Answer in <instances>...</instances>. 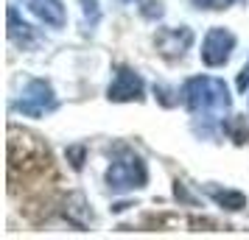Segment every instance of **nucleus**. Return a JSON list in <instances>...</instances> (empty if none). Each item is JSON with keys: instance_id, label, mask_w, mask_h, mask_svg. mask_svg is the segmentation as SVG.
<instances>
[{"instance_id": "obj_1", "label": "nucleus", "mask_w": 249, "mask_h": 240, "mask_svg": "<svg viewBox=\"0 0 249 240\" xmlns=\"http://www.w3.org/2000/svg\"><path fill=\"white\" fill-rule=\"evenodd\" d=\"M182 103L188 106L193 117L202 120H218L221 114L230 109V90L221 79L213 76H191L182 84Z\"/></svg>"}, {"instance_id": "obj_2", "label": "nucleus", "mask_w": 249, "mask_h": 240, "mask_svg": "<svg viewBox=\"0 0 249 240\" xmlns=\"http://www.w3.org/2000/svg\"><path fill=\"white\" fill-rule=\"evenodd\" d=\"M104 179H107V187L112 193H132V190H140L148 184V168L137 154L126 151V154L112 160Z\"/></svg>"}, {"instance_id": "obj_3", "label": "nucleus", "mask_w": 249, "mask_h": 240, "mask_svg": "<svg viewBox=\"0 0 249 240\" xmlns=\"http://www.w3.org/2000/svg\"><path fill=\"white\" fill-rule=\"evenodd\" d=\"M56 106H59V101H56V92L51 87V81L31 79L23 87L20 98L14 101V112L25 114V117H42V114L53 112Z\"/></svg>"}, {"instance_id": "obj_4", "label": "nucleus", "mask_w": 249, "mask_h": 240, "mask_svg": "<svg viewBox=\"0 0 249 240\" xmlns=\"http://www.w3.org/2000/svg\"><path fill=\"white\" fill-rule=\"evenodd\" d=\"M107 98L112 103H140L146 98V84L140 79V73L126 64H118L112 81L107 87Z\"/></svg>"}, {"instance_id": "obj_5", "label": "nucleus", "mask_w": 249, "mask_h": 240, "mask_svg": "<svg viewBox=\"0 0 249 240\" xmlns=\"http://www.w3.org/2000/svg\"><path fill=\"white\" fill-rule=\"evenodd\" d=\"M193 45V31L188 25H168V28H157L154 34V48L162 59L168 62H179Z\"/></svg>"}, {"instance_id": "obj_6", "label": "nucleus", "mask_w": 249, "mask_h": 240, "mask_svg": "<svg viewBox=\"0 0 249 240\" xmlns=\"http://www.w3.org/2000/svg\"><path fill=\"white\" fill-rule=\"evenodd\" d=\"M232 50H235V34L232 31L215 25V28H210L204 34L202 62L207 67H224L227 62H230V56H232Z\"/></svg>"}, {"instance_id": "obj_7", "label": "nucleus", "mask_w": 249, "mask_h": 240, "mask_svg": "<svg viewBox=\"0 0 249 240\" xmlns=\"http://www.w3.org/2000/svg\"><path fill=\"white\" fill-rule=\"evenodd\" d=\"M6 20H9L6 34H9V39H12L17 48H23V50H34V48L42 42L39 31H36L31 23H25L23 17L17 14V9H14V6H9V9H6Z\"/></svg>"}, {"instance_id": "obj_8", "label": "nucleus", "mask_w": 249, "mask_h": 240, "mask_svg": "<svg viewBox=\"0 0 249 240\" xmlns=\"http://www.w3.org/2000/svg\"><path fill=\"white\" fill-rule=\"evenodd\" d=\"M23 3L28 6V12L34 14L39 23H45L48 28H65V23H68L62 0H23Z\"/></svg>"}, {"instance_id": "obj_9", "label": "nucleus", "mask_w": 249, "mask_h": 240, "mask_svg": "<svg viewBox=\"0 0 249 240\" xmlns=\"http://www.w3.org/2000/svg\"><path fill=\"white\" fill-rule=\"evenodd\" d=\"M65 218H68L73 226H79V229H87V226H90L92 209H90L87 198H84L81 193L68 195V201H65Z\"/></svg>"}, {"instance_id": "obj_10", "label": "nucleus", "mask_w": 249, "mask_h": 240, "mask_svg": "<svg viewBox=\"0 0 249 240\" xmlns=\"http://www.w3.org/2000/svg\"><path fill=\"white\" fill-rule=\"evenodd\" d=\"M204 193L210 195L218 207L232 209V212H238V209H244V207H247V195L241 193V190H230V187H215V184H207V187H204Z\"/></svg>"}, {"instance_id": "obj_11", "label": "nucleus", "mask_w": 249, "mask_h": 240, "mask_svg": "<svg viewBox=\"0 0 249 240\" xmlns=\"http://www.w3.org/2000/svg\"><path fill=\"white\" fill-rule=\"evenodd\" d=\"M81 3V14H84V25L87 28H95L98 20H101V9H98V0H79Z\"/></svg>"}, {"instance_id": "obj_12", "label": "nucleus", "mask_w": 249, "mask_h": 240, "mask_svg": "<svg viewBox=\"0 0 249 240\" xmlns=\"http://www.w3.org/2000/svg\"><path fill=\"white\" fill-rule=\"evenodd\" d=\"M224 128L230 131V137L235 140V143H249V126L244 117H232L230 123H224Z\"/></svg>"}, {"instance_id": "obj_13", "label": "nucleus", "mask_w": 249, "mask_h": 240, "mask_svg": "<svg viewBox=\"0 0 249 240\" xmlns=\"http://www.w3.org/2000/svg\"><path fill=\"white\" fill-rule=\"evenodd\" d=\"M140 14H143L146 20H160V17L165 14V9H162V0H143Z\"/></svg>"}, {"instance_id": "obj_14", "label": "nucleus", "mask_w": 249, "mask_h": 240, "mask_svg": "<svg viewBox=\"0 0 249 240\" xmlns=\"http://www.w3.org/2000/svg\"><path fill=\"white\" fill-rule=\"evenodd\" d=\"M193 9H204V12H224L235 0H191Z\"/></svg>"}, {"instance_id": "obj_15", "label": "nucleus", "mask_w": 249, "mask_h": 240, "mask_svg": "<svg viewBox=\"0 0 249 240\" xmlns=\"http://www.w3.org/2000/svg\"><path fill=\"white\" fill-rule=\"evenodd\" d=\"M68 160H70V165H73V171H81V165H84V145L68 148Z\"/></svg>"}, {"instance_id": "obj_16", "label": "nucleus", "mask_w": 249, "mask_h": 240, "mask_svg": "<svg viewBox=\"0 0 249 240\" xmlns=\"http://www.w3.org/2000/svg\"><path fill=\"white\" fill-rule=\"evenodd\" d=\"M235 87H238V92H247V90H249V62L241 67V73H238Z\"/></svg>"}, {"instance_id": "obj_17", "label": "nucleus", "mask_w": 249, "mask_h": 240, "mask_svg": "<svg viewBox=\"0 0 249 240\" xmlns=\"http://www.w3.org/2000/svg\"><path fill=\"white\" fill-rule=\"evenodd\" d=\"M118 3H124V6H129V3H135V0H118Z\"/></svg>"}]
</instances>
